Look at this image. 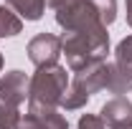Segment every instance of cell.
Segmentation results:
<instances>
[{
	"instance_id": "14",
	"label": "cell",
	"mask_w": 132,
	"mask_h": 129,
	"mask_svg": "<svg viewBox=\"0 0 132 129\" xmlns=\"http://www.w3.org/2000/svg\"><path fill=\"white\" fill-rule=\"evenodd\" d=\"M0 68H3V56H0Z\"/></svg>"
},
{
	"instance_id": "7",
	"label": "cell",
	"mask_w": 132,
	"mask_h": 129,
	"mask_svg": "<svg viewBox=\"0 0 132 129\" xmlns=\"http://www.w3.org/2000/svg\"><path fill=\"white\" fill-rule=\"evenodd\" d=\"M114 68L119 71V76L125 81L132 84V35L119 41V46L114 51Z\"/></svg>"
},
{
	"instance_id": "4",
	"label": "cell",
	"mask_w": 132,
	"mask_h": 129,
	"mask_svg": "<svg viewBox=\"0 0 132 129\" xmlns=\"http://www.w3.org/2000/svg\"><path fill=\"white\" fill-rule=\"evenodd\" d=\"M59 56H61V38L53 35V33H38L31 43H28V58L38 68L56 66Z\"/></svg>"
},
{
	"instance_id": "2",
	"label": "cell",
	"mask_w": 132,
	"mask_h": 129,
	"mask_svg": "<svg viewBox=\"0 0 132 129\" xmlns=\"http://www.w3.org/2000/svg\"><path fill=\"white\" fill-rule=\"evenodd\" d=\"M69 89V76L61 66L38 68V73L28 81V104H43V106H59Z\"/></svg>"
},
{
	"instance_id": "10",
	"label": "cell",
	"mask_w": 132,
	"mask_h": 129,
	"mask_svg": "<svg viewBox=\"0 0 132 129\" xmlns=\"http://www.w3.org/2000/svg\"><path fill=\"white\" fill-rule=\"evenodd\" d=\"M92 5H94L99 20H102L104 25H109V23L114 20V13H117V3L114 0H92Z\"/></svg>"
},
{
	"instance_id": "1",
	"label": "cell",
	"mask_w": 132,
	"mask_h": 129,
	"mask_svg": "<svg viewBox=\"0 0 132 129\" xmlns=\"http://www.w3.org/2000/svg\"><path fill=\"white\" fill-rule=\"evenodd\" d=\"M61 51L66 53V63L74 73L97 63V61H104V56L109 51L107 25H94V28L66 33L61 38Z\"/></svg>"
},
{
	"instance_id": "11",
	"label": "cell",
	"mask_w": 132,
	"mask_h": 129,
	"mask_svg": "<svg viewBox=\"0 0 132 129\" xmlns=\"http://www.w3.org/2000/svg\"><path fill=\"white\" fill-rule=\"evenodd\" d=\"M79 129H104V122H102V116L84 114L81 119H79Z\"/></svg>"
},
{
	"instance_id": "9",
	"label": "cell",
	"mask_w": 132,
	"mask_h": 129,
	"mask_svg": "<svg viewBox=\"0 0 132 129\" xmlns=\"http://www.w3.org/2000/svg\"><path fill=\"white\" fill-rule=\"evenodd\" d=\"M20 28H23L20 18H18L13 10H8V8L0 5V38H5V35H15V33H20Z\"/></svg>"
},
{
	"instance_id": "12",
	"label": "cell",
	"mask_w": 132,
	"mask_h": 129,
	"mask_svg": "<svg viewBox=\"0 0 132 129\" xmlns=\"http://www.w3.org/2000/svg\"><path fill=\"white\" fill-rule=\"evenodd\" d=\"M15 129H46L33 114H26V116H20V122H18V127Z\"/></svg>"
},
{
	"instance_id": "5",
	"label": "cell",
	"mask_w": 132,
	"mask_h": 129,
	"mask_svg": "<svg viewBox=\"0 0 132 129\" xmlns=\"http://www.w3.org/2000/svg\"><path fill=\"white\" fill-rule=\"evenodd\" d=\"M102 122L112 129H132V104L125 96H114L104 104Z\"/></svg>"
},
{
	"instance_id": "8",
	"label": "cell",
	"mask_w": 132,
	"mask_h": 129,
	"mask_svg": "<svg viewBox=\"0 0 132 129\" xmlns=\"http://www.w3.org/2000/svg\"><path fill=\"white\" fill-rule=\"evenodd\" d=\"M5 3L26 20H38L46 10V0H5Z\"/></svg>"
},
{
	"instance_id": "6",
	"label": "cell",
	"mask_w": 132,
	"mask_h": 129,
	"mask_svg": "<svg viewBox=\"0 0 132 129\" xmlns=\"http://www.w3.org/2000/svg\"><path fill=\"white\" fill-rule=\"evenodd\" d=\"M28 114H33L46 129H69V122L59 114L56 106H43V104H28Z\"/></svg>"
},
{
	"instance_id": "13",
	"label": "cell",
	"mask_w": 132,
	"mask_h": 129,
	"mask_svg": "<svg viewBox=\"0 0 132 129\" xmlns=\"http://www.w3.org/2000/svg\"><path fill=\"white\" fill-rule=\"evenodd\" d=\"M127 25L132 28V0H127Z\"/></svg>"
},
{
	"instance_id": "3",
	"label": "cell",
	"mask_w": 132,
	"mask_h": 129,
	"mask_svg": "<svg viewBox=\"0 0 132 129\" xmlns=\"http://www.w3.org/2000/svg\"><path fill=\"white\" fill-rule=\"evenodd\" d=\"M28 96V79L23 71H10L0 81V129H15L20 122L18 106Z\"/></svg>"
}]
</instances>
